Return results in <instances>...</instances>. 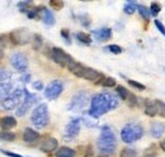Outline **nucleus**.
<instances>
[{"label": "nucleus", "instance_id": "7ed1b4c3", "mask_svg": "<svg viewBox=\"0 0 165 157\" xmlns=\"http://www.w3.org/2000/svg\"><path fill=\"white\" fill-rule=\"evenodd\" d=\"M47 56L52 61H55L56 64H58L61 67H66V69H67L70 62L74 61L73 57H71L69 53H66L62 48H58V47H54L50 51V53Z\"/></svg>", "mask_w": 165, "mask_h": 157}, {"label": "nucleus", "instance_id": "c03bdc74", "mask_svg": "<svg viewBox=\"0 0 165 157\" xmlns=\"http://www.w3.org/2000/svg\"><path fill=\"white\" fill-rule=\"evenodd\" d=\"M159 147H160V148L165 152V138H164V139H161V141L159 142Z\"/></svg>", "mask_w": 165, "mask_h": 157}, {"label": "nucleus", "instance_id": "2f4dec72", "mask_svg": "<svg viewBox=\"0 0 165 157\" xmlns=\"http://www.w3.org/2000/svg\"><path fill=\"white\" fill-rule=\"evenodd\" d=\"M154 104H155V107L158 109V113H160L161 116H165V103L163 100H155Z\"/></svg>", "mask_w": 165, "mask_h": 157}, {"label": "nucleus", "instance_id": "37998d69", "mask_svg": "<svg viewBox=\"0 0 165 157\" xmlns=\"http://www.w3.org/2000/svg\"><path fill=\"white\" fill-rule=\"evenodd\" d=\"M2 152H3L5 156H9V157H23V156H20V155H18V153H13V152L4 151V150H2Z\"/></svg>", "mask_w": 165, "mask_h": 157}, {"label": "nucleus", "instance_id": "39448f33", "mask_svg": "<svg viewBox=\"0 0 165 157\" xmlns=\"http://www.w3.org/2000/svg\"><path fill=\"white\" fill-rule=\"evenodd\" d=\"M32 123L38 128H43L48 123V112H47V107L45 104L39 105L34 109L33 114H32Z\"/></svg>", "mask_w": 165, "mask_h": 157}, {"label": "nucleus", "instance_id": "6ab92c4d", "mask_svg": "<svg viewBox=\"0 0 165 157\" xmlns=\"http://www.w3.org/2000/svg\"><path fill=\"white\" fill-rule=\"evenodd\" d=\"M43 46V39L41 34H34L32 37V47L34 51H39Z\"/></svg>", "mask_w": 165, "mask_h": 157}, {"label": "nucleus", "instance_id": "de8ad7c7", "mask_svg": "<svg viewBox=\"0 0 165 157\" xmlns=\"http://www.w3.org/2000/svg\"><path fill=\"white\" fill-rule=\"evenodd\" d=\"M99 157H103V156H99Z\"/></svg>", "mask_w": 165, "mask_h": 157}, {"label": "nucleus", "instance_id": "a18cd8bd", "mask_svg": "<svg viewBox=\"0 0 165 157\" xmlns=\"http://www.w3.org/2000/svg\"><path fill=\"white\" fill-rule=\"evenodd\" d=\"M34 86L38 88V89H41V88H42V84H41V82H36V84H34Z\"/></svg>", "mask_w": 165, "mask_h": 157}, {"label": "nucleus", "instance_id": "473e14b6", "mask_svg": "<svg viewBox=\"0 0 165 157\" xmlns=\"http://www.w3.org/2000/svg\"><path fill=\"white\" fill-rule=\"evenodd\" d=\"M137 9H139L140 14L142 15V18L147 20V19H149V17H150V9H147V8H145V6H142V5H140Z\"/></svg>", "mask_w": 165, "mask_h": 157}, {"label": "nucleus", "instance_id": "79ce46f5", "mask_svg": "<svg viewBox=\"0 0 165 157\" xmlns=\"http://www.w3.org/2000/svg\"><path fill=\"white\" fill-rule=\"evenodd\" d=\"M104 79H106V76L103 75V74H100V75H99V77L94 81V85H102L103 81H104Z\"/></svg>", "mask_w": 165, "mask_h": 157}, {"label": "nucleus", "instance_id": "f3484780", "mask_svg": "<svg viewBox=\"0 0 165 157\" xmlns=\"http://www.w3.org/2000/svg\"><path fill=\"white\" fill-rule=\"evenodd\" d=\"M100 75V72H98L97 70L94 69H91V67H87L85 71H84V74H82V79H85L88 81H93L94 82Z\"/></svg>", "mask_w": 165, "mask_h": 157}, {"label": "nucleus", "instance_id": "4c0bfd02", "mask_svg": "<svg viewBox=\"0 0 165 157\" xmlns=\"http://www.w3.org/2000/svg\"><path fill=\"white\" fill-rule=\"evenodd\" d=\"M8 36L5 34H2L0 36V51H3L5 47H6V43H8Z\"/></svg>", "mask_w": 165, "mask_h": 157}, {"label": "nucleus", "instance_id": "0eeeda50", "mask_svg": "<svg viewBox=\"0 0 165 157\" xmlns=\"http://www.w3.org/2000/svg\"><path fill=\"white\" fill-rule=\"evenodd\" d=\"M10 64H12V66L17 71L24 72L28 67V60H27L26 55L20 53V52H14V53L10 56Z\"/></svg>", "mask_w": 165, "mask_h": 157}, {"label": "nucleus", "instance_id": "bb28decb", "mask_svg": "<svg viewBox=\"0 0 165 157\" xmlns=\"http://www.w3.org/2000/svg\"><path fill=\"white\" fill-rule=\"evenodd\" d=\"M137 152L135 150H132V148H123L121 151V155L119 157H136Z\"/></svg>", "mask_w": 165, "mask_h": 157}, {"label": "nucleus", "instance_id": "4468645a", "mask_svg": "<svg viewBox=\"0 0 165 157\" xmlns=\"http://www.w3.org/2000/svg\"><path fill=\"white\" fill-rule=\"evenodd\" d=\"M15 125H17V120L14 117H4L0 120V127H2L3 131H9L14 128Z\"/></svg>", "mask_w": 165, "mask_h": 157}, {"label": "nucleus", "instance_id": "7c9ffc66", "mask_svg": "<svg viewBox=\"0 0 165 157\" xmlns=\"http://www.w3.org/2000/svg\"><path fill=\"white\" fill-rule=\"evenodd\" d=\"M156 156H158V151L155 150V146H151V147L145 150L142 157H156Z\"/></svg>", "mask_w": 165, "mask_h": 157}, {"label": "nucleus", "instance_id": "f704fd0d", "mask_svg": "<svg viewBox=\"0 0 165 157\" xmlns=\"http://www.w3.org/2000/svg\"><path fill=\"white\" fill-rule=\"evenodd\" d=\"M107 49H108L109 52H112V53H115V55L122 53V47H119V46H117V45H109V46L107 47Z\"/></svg>", "mask_w": 165, "mask_h": 157}, {"label": "nucleus", "instance_id": "9d476101", "mask_svg": "<svg viewBox=\"0 0 165 157\" xmlns=\"http://www.w3.org/2000/svg\"><path fill=\"white\" fill-rule=\"evenodd\" d=\"M85 66L80 64V62H76L75 60L74 61H71L69 66H67V70L71 72L73 75H75L76 77H82V74H84V71H85Z\"/></svg>", "mask_w": 165, "mask_h": 157}, {"label": "nucleus", "instance_id": "a19ab883", "mask_svg": "<svg viewBox=\"0 0 165 157\" xmlns=\"http://www.w3.org/2000/svg\"><path fill=\"white\" fill-rule=\"evenodd\" d=\"M61 36H62V37L66 39L67 43H70V33H69V29H66V28L61 29Z\"/></svg>", "mask_w": 165, "mask_h": 157}, {"label": "nucleus", "instance_id": "20e7f679", "mask_svg": "<svg viewBox=\"0 0 165 157\" xmlns=\"http://www.w3.org/2000/svg\"><path fill=\"white\" fill-rule=\"evenodd\" d=\"M9 41L12 42L13 46H24L30 41V33L26 28H20L17 30H13V32L9 33Z\"/></svg>", "mask_w": 165, "mask_h": 157}, {"label": "nucleus", "instance_id": "c9c22d12", "mask_svg": "<svg viewBox=\"0 0 165 157\" xmlns=\"http://www.w3.org/2000/svg\"><path fill=\"white\" fill-rule=\"evenodd\" d=\"M150 10H151L152 15H156V14H159V13H160V10H161V5H160L159 3H156V2H154V3L151 4V6H150Z\"/></svg>", "mask_w": 165, "mask_h": 157}, {"label": "nucleus", "instance_id": "393cba45", "mask_svg": "<svg viewBox=\"0 0 165 157\" xmlns=\"http://www.w3.org/2000/svg\"><path fill=\"white\" fill-rule=\"evenodd\" d=\"M145 114L147 117H155L156 114H158V109H156V107H155V104H152V105H147V107H145Z\"/></svg>", "mask_w": 165, "mask_h": 157}, {"label": "nucleus", "instance_id": "cd10ccee", "mask_svg": "<svg viewBox=\"0 0 165 157\" xmlns=\"http://www.w3.org/2000/svg\"><path fill=\"white\" fill-rule=\"evenodd\" d=\"M64 5H65V3L62 0H51L50 2V6L55 10H61L64 8Z\"/></svg>", "mask_w": 165, "mask_h": 157}, {"label": "nucleus", "instance_id": "ddd939ff", "mask_svg": "<svg viewBox=\"0 0 165 157\" xmlns=\"http://www.w3.org/2000/svg\"><path fill=\"white\" fill-rule=\"evenodd\" d=\"M55 156L56 157H75L76 156V151L70 148V147H66V146H62V147H58L55 152Z\"/></svg>", "mask_w": 165, "mask_h": 157}, {"label": "nucleus", "instance_id": "2eb2a0df", "mask_svg": "<svg viewBox=\"0 0 165 157\" xmlns=\"http://www.w3.org/2000/svg\"><path fill=\"white\" fill-rule=\"evenodd\" d=\"M10 94H12V85L9 82L0 84V104H2Z\"/></svg>", "mask_w": 165, "mask_h": 157}, {"label": "nucleus", "instance_id": "c756f323", "mask_svg": "<svg viewBox=\"0 0 165 157\" xmlns=\"http://www.w3.org/2000/svg\"><path fill=\"white\" fill-rule=\"evenodd\" d=\"M10 72H8L6 70L4 69H0V84H3V82H8L9 79H10Z\"/></svg>", "mask_w": 165, "mask_h": 157}, {"label": "nucleus", "instance_id": "f03ea898", "mask_svg": "<svg viewBox=\"0 0 165 157\" xmlns=\"http://www.w3.org/2000/svg\"><path fill=\"white\" fill-rule=\"evenodd\" d=\"M24 98H26V90L24 91L23 90H15L0 104V107L4 110H12L14 108H18L20 104L24 101Z\"/></svg>", "mask_w": 165, "mask_h": 157}, {"label": "nucleus", "instance_id": "f8f14e48", "mask_svg": "<svg viewBox=\"0 0 165 157\" xmlns=\"http://www.w3.org/2000/svg\"><path fill=\"white\" fill-rule=\"evenodd\" d=\"M39 133L32 128H26L23 132V141L27 143H34L36 141L39 139Z\"/></svg>", "mask_w": 165, "mask_h": 157}, {"label": "nucleus", "instance_id": "e433bc0d", "mask_svg": "<svg viewBox=\"0 0 165 157\" xmlns=\"http://www.w3.org/2000/svg\"><path fill=\"white\" fill-rule=\"evenodd\" d=\"M32 4L30 2H20V3H18V8H19V10L20 12H28V6Z\"/></svg>", "mask_w": 165, "mask_h": 157}, {"label": "nucleus", "instance_id": "c85d7f7f", "mask_svg": "<svg viewBox=\"0 0 165 157\" xmlns=\"http://www.w3.org/2000/svg\"><path fill=\"white\" fill-rule=\"evenodd\" d=\"M102 86H104V88H116L117 84H116V80L113 77H107L106 76L104 81H103V84H102Z\"/></svg>", "mask_w": 165, "mask_h": 157}, {"label": "nucleus", "instance_id": "a878e982", "mask_svg": "<svg viewBox=\"0 0 165 157\" xmlns=\"http://www.w3.org/2000/svg\"><path fill=\"white\" fill-rule=\"evenodd\" d=\"M127 82H128V85H130V86L135 88V89H137V90H140V91H143V90L146 89V86L143 85V84L137 82V81H135V80H131V79H128V80H127Z\"/></svg>", "mask_w": 165, "mask_h": 157}, {"label": "nucleus", "instance_id": "6e6552de", "mask_svg": "<svg viewBox=\"0 0 165 157\" xmlns=\"http://www.w3.org/2000/svg\"><path fill=\"white\" fill-rule=\"evenodd\" d=\"M61 91H62V82L61 81H54L46 88L45 95L48 99H56L61 94Z\"/></svg>", "mask_w": 165, "mask_h": 157}, {"label": "nucleus", "instance_id": "49530a36", "mask_svg": "<svg viewBox=\"0 0 165 157\" xmlns=\"http://www.w3.org/2000/svg\"><path fill=\"white\" fill-rule=\"evenodd\" d=\"M3 56H4V53H3V51H0V61H2V58H3Z\"/></svg>", "mask_w": 165, "mask_h": 157}, {"label": "nucleus", "instance_id": "412c9836", "mask_svg": "<svg viewBox=\"0 0 165 157\" xmlns=\"http://www.w3.org/2000/svg\"><path fill=\"white\" fill-rule=\"evenodd\" d=\"M116 92H117V95L121 98V100H127L128 95H130V91L125 88V86H122V85H117L116 86Z\"/></svg>", "mask_w": 165, "mask_h": 157}, {"label": "nucleus", "instance_id": "9b49d317", "mask_svg": "<svg viewBox=\"0 0 165 157\" xmlns=\"http://www.w3.org/2000/svg\"><path fill=\"white\" fill-rule=\"evenodd\" d=\"M30 99H33V96H30L29 94L26 91V98H24V101L20 104V105L17 108V112H15V114L18 117H23L24 114L27 113V110H28V108H29V105H30V103H32L33 100H30Z\"/></svg>", "mask_w": 165, "mask_h": 157}, {"label": "nucleus", "instance_id": "5701e85b", "mask_svg": "<svg viewBox=\"0 0 165 157\" xmlns=\"http://www.w3.org/2000/svg\"><path fill=\"white\" fill-rule=\"evenodd\" d=\"M43 22H45V24H47V26H52V24L55 23V18H54L52 13H51L50 10L46 9V8H45V10H43Z\"/></svg>", "mask_w": 165, "mask_h": 157}, {"label": "nucleus", "instance_id": "1a4fd4ad", "mask_svg": "<svg viewBox=\"0 0 165 157\" xmlns=\"http://www.w3.org/2000/svg\"><path fill=\"white\" fill-rule=\"evenodd\" d=\"M57 148H58V142L54 137H47L45 141H42V143L39 146V150L42 152H46V153L56 152Z\"/></svg>", "mask_w": 165, "mask_h": 157}, {"label": "nucleus", "instance_id": "423d86ee", "mask_svg": "<svg viewBox=\"0 0 165 157\" xmlns=\"http://www.w3.org/2000/svg\"><path fill=\"white\" fill-rule=\"evenodd\" d=\"M98 144L102 152H113V148H115V137H113V133L108 128L103 131Z\"/></svg>", "mask_w": 165, "mask_h": 157}, {"label": "nucleus", "instance_id": "ea45409f", "mask_svg": "<svg viewBox=\"0 0 165 157\" xmlns=\"http://www.w3.org/2000/svg\"><path fill=\"white\" fill-rule=\"evenodd\" d=\"M155 26H156V28L160 30V32L163 33V36L165 37V27H164V24L160 22V20H158V19H156V20H155Z\"/></svg>", "mask_w": 165, "mask_h": 157}, {"label": "nucleus", "instance_id": "a211bd4d", "mask_svg": "<svg viewBox=\"0 0 165 157\" xmlns=\"http://www.w3.org/2000/svg\"><path fill=\"white\" fill-rule=\"evenodd\" d=\"M78 131H79V120L74 119L67 125V135L69 137H74V135L78 134Z\"/></svg>", "mask_w": 165, "mask_h": 157}, {"label": "nucleus", "instance_id": "4be33fe9", "mask_svg": "<svg viewBox=\"0 0 165 157\" xmlns=\"http://www.w3.org/2000/svg\"><path fill=\"white\" fill-rule=\"evenodd\" d=\"M76 38H78L79 42H81V43H84V45H90L91 43V37L85 32H78Z\"/></svg>", "mask_w": 165, "mask_h": 157}, {"label": "nucleus", "instance_id": "b1692460", "mask_svg": "<svg viewBox=\"0 0 165 157\" xmlns=\"http://www.w3.org/2000/svg\"><path fill=\"white\" fill-rule=\"evenodd\" d=\"M126 101H127L130 108H136L139 105V99H137V96L135 95V94H132V92H130V95H128Z\"/></svg>", "mask_w": 165, "mask_h": 157}, {"label": "nucleus", "instance_id": "58836bf2", "mask_svg": "<svg viewBox=\"0 0 165 157\" xmlns=\"http://www.w3.org/2000/svg\"><path fill=\"white\" fill-rule=\"evenodd\" d=\"M93 153H94V151H93V147L91 144H88L85 147V152H84V157H91Z\"/></svg>", "mask_w": 165, "mask_h": 157}, {"label": "nucleus", "instance_id": "72a5a7b5", "mask_svg": "<svg viewBox=\"0 0 165 157\" xmlns=\"http://www.w3.org/2000/svg\"><path fill=\"white\" fill-rule=\"evenodd\" d=\"M135 9H136V4L135 3H127L126 4V6H125V13L126 14H133V13H135Z\"/></svg>", "mask_w": 165, "mask_h": 157}, {"label": "nucleus", "instance_id": "f257e3e1", "mask_svg": "<svg viewBox=\"0 0 165 157\" xmlns=\"http://www.w3.org/2000/svg\"><path fill=\"white\" fill-rule=\"evenodd\" d=\"M116 104L115 100L112 99V96H109L108 94H99V95L94 96L91 103V114L93 116H102L103 113H106L109 108H113Z\"/></svg>", "mask_w": 165, "mask_h": 157}, {"label": "nucleus", "instance_id": "aec40b11", "mask_svg": "<svg viewBox=\"0 0 165 157\" xmlns=\"http://www.w3.org/2000/svg\"><path fill=\"white\" fill-rule=\"evenodd\" d=\"M15 139V134L9 131H0V141L3 142H13Z\"/></svg>", "mask_w": 165, "mask_h": 157}, {"label": "nucleus", "instance_id": "dca6fc26", "mask_svg": "<svg viewBox=\"0 0 165 157\" xmlns=\"http://www.w3.org/2000/svg\"><path fill=\"white\" fill-rule=\"evenodd\" d=\"M93 34L95 36V38L98 41H107L112 37V30L109 28H102L99 30H94Z\"/></svg>", "mask_w": 165, "mask_h": 157}]
</instances>
